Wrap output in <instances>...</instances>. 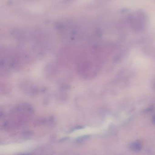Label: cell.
<instances>
[{
  "instance_id": "1",
  "label": "cell",
  "mask_w": 155,
  "mask_h": 155,
  "mask_svg": "<svg viewBox=\"0 0 155 155\" xmlns=\"http://www.w3.org/2000/svg\"><path fill=\"white\" fill-rule=\"evenodd\" d=\"M100 56L97 47H84L74 59V67L77 73L84 78L94 77L100 68Z\"/></svg>"
},
{
  "instance_id": "2",
  "label": "cell",
  "mask_w": 155,
  "mask_h": 155,
  "mask_svg": "<svg viewBox=\"0 0 155 155\" xmlns=\"http://www.w3.org/2000/svg\"><path fill=\"white\" fill-rule=\"evenodd\" d=\"M32 55L23 48H1L0 52L1 74H8L17 71L31 61Z\"/></svg>"
},
{
  "instance_id": "3",
  "label": "cell",
  "mask_w": 155,
  "mask_h": 155,
  "mask_svg": "<svg viewBox=\"0 0 155 155\" xmlns=\"http://www.w3.org/2000/svg\"><path fill=\"white\" fill-rule=\"evenodd\" d=\"M34 114L32 106L27 103H22L12 107L3 115L2 127L5 130H12L19 128L27 123Z\"/></svg>"
},
{
  "instance_id": "4",
  "label": "cell",
  "mask_w": 155,
  "mask_h": 155,
  "mask_svg": "<svg viewBox=\"0 0 155 155\" xmlns=\"http://www.w3.org/2000/svg\"><path fill=\"white\" fill-rule=\"evenodd\" d=\"M143 142L139 140H136V141H133L132 143L129 144V149L132 152L134 153H139L142 151L143 149Z\"/></svg>"
},
{
  "instance_id": "5",
  "label": "cell",
  "mask_w": 155,
  "mask_h": 155,
  "mask_svg": "<svg viewBox=\"0 0 155 155\" xmlns=\"http://www.w3.org/2000/svg\"><path fill=\"white\" fill-rule=\"evenodd\" d=\"M152 122H153V124H155V116L153 117V120H152Z\"/></svg>"
}]
</instances>
